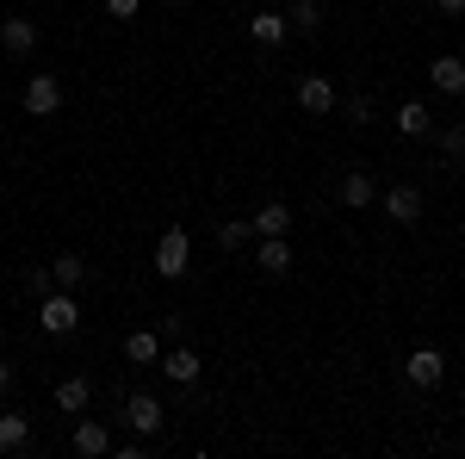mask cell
<instances>
[{"label":"cell","mask_w":465,"mask_h":459,"mask_svg":"<svg viewBox=\"0 0 465 459\" xmlns=\"http://www.w3.org/2000/svg\"><path fill=\"white\" fill-rule=\"evenodd\" d=\"M87 404H94V379H81V373H74V379L56 385V410H63V416H81Z\"/></svg>","instance_id":"cell-18"},{"label":"cell","mask_w":465,"mask_h":459,"mask_svg":"<svg viewBox=\"0 0 465 459\" xmlns=\"http://www.w3.org/2000/svg\"><path fill=\"white\" fill-rule=\"evenodd\" d=\"M292 100H298V112H304V118H329V112L341 106V94H335V81H329V75H298Z\"/></svg>","instance_id":"cell-3"},{"label":"cell","mask_w":465,"mask_h":459,"mask_svg":"<svg viewBox=\"0 0 465 459\" xmlns=\"http://www.w3.org/2000/svg\"><path fill=\"white\" fill-rule=\"evenodd\" d=\"M348 125H372V100L366 94H348Z\"/></svg>","instance_id":"cell-24"},{"label":"cell","mask_w":465,"mask_h":459,"mask_svg":"<svg viewBox=\"0 0 465 459\" xmlns=\"http://www.w3.org/2000/svg\"><path fill=\"white\" fill-rule=\"evenodd\" d=\"M429 87L440 94V100H460V94H465V56H453V50L434 56V63H429Z\"/></svg>","instance_id":"cell-11"},{"label":"cell","mask_w":465,"mask_h":459,"mask_svg":"<svg viewBox=\"0 0 465 459\" xmlns=\"http://www.w3.org/2000/svg\"><path fill=\"white\" fill-rule=\"evenodd\" d=\"M162 6H180V0H162Z\"/></svg>","instance_id":"cell-29"},{"label":"cell","mask_w":465,"mask_h":459,"mask_svg":"<svg viewBox=\"0 0 465 459\" xmlns=\"http://www.w3.org/2000/svg\"><path fill=\"white\" fill-rule=\"evenodd\" d=\"M298 32H317L322 25V0H292V13H286Z\"/></svg>","instance_id":"cell-23"},{"label":"cell","mask_w":465,"mask_h":459,"mask_svg":"<svg viewBox=\"0 0 465 459\" xmlns=\"http://www.w3.org/2000/svg\"><path fill=\"white\" fill-rule=\"evenodd\" d=\"M149 267H155L162 280H186V267H193V236H186V224H168V230L155 236Z\"/></svg>","instance_id":"cell-2"},{"label":"cell","mask_w":465,"mask_h":459,"mask_svg":"<svg viewBox=\"0 0 465 459\" xmlns=\"http://www.w3.org/2000/svg\"><path fill=\"white\" fill-rule=\"evenodd\" d=\"M0 50H6V56H32L37 50V25L19 19V13H0Z\"/></svg>","instance_id":"cell-12"},{"label":"cell","mask_w":465,"mask_h":459,"mask_svg":"<svg viewBox=\"0 0 465 459\" xmlns=\"http://www.w3.org/2000/svg\"><path fill=\"white\" fill-rule=\"evenodd\" d=\"M286 37H292V19L280 13V6H267V0H261V6L249 13V44H261V50H280Z\"/></svg>","instance_id":"cell-5"},{"label":"cell","mask_w":465,"mask_h":459,"mask_svg":"<svg viewBox=\"0 0 465 459\" xmlns=\"http://www.w3.org/2000/svg\"><path fill=\"white\" fill-rule=\"evenodd\" d=\"M434 6H440L447 19H460V13H465V0H434Z\"/></svg>","instance_id":"cell-27"},{"label":"cell","mask_w":465,"mask_h":459,"mask_svg":"<svg viewBox=\"0 0 465 459\" xmlns=\"http://www.w3.org/2000/svg\"><path fill=\"white\" fill-rule=\"evenodd\" d=\"M25 285H32L37 298H44V292H50V285H56V280H50V267H32V274H25Z\"/></svg>","instance_id":"cell-26"},{"label":"cell","mask_w":465,"mask_h":459,"mask_svg":"<svg viewBox=\"0 0 465 459\" xmlns=\"http://www.w3.org/2000/svg\"><path fill=\"white\" fill-rule=\"evenodd\" d=\"M19 100H25V112H32V118H56V112H63V81L44 69V75H32V81H25V94H19Z\"/></svg>","instance_id":"cell-6"},{"label":"cell","mask_w":465,"mask_h":459,"mask_svg":"<svg viewBox=\"0 0 465 459\" xmlns=\"http://www.w3.org/2000/svg\"><path fill=\"white\" fill-rule=\"evenodd\" d=\"M25 447H32V416L0 410V454H25Z\"/></svg>","instance_id":"cell-17"},{"label":"cell","mask_w":465,"mask_h":459,"mask_svg":"<svg viewBox=\"0 0 465 459\" xmlns=\"http://www.w3.org/2000/svg\"><path fill=\"white\" fill-rule=\"evenodd\" d=\"M403 379H410L416 391L447 385V354H440V348H410V354H403Z\"/></svg>","instance_id":"cell-4"},{"label":"cell","mask_w":465,"mask_h":459,"mask_svg":"<svg viewBox=\"0 0 465 459\" xmlns=\"http://www.w3.org/2000/svg\"><path fill=\"white\" fill-rule=\"evenodd\" d=\"M335 199H341L348 212H366V205L379 199V186H372V175H366V168H348V175L335 180Z\"/></svg>","instance_id":"cell-13"},{"label":"cell","mask_w":465,"mask_h":459,"mask_svg":"<svg viewBox=\"0 0 465 459\" xmlns=\"http://www.w3.org/2000/svg\"><path fill=\"white\" fill-rule=\"evenodd\" d=\"M69 447H74L81 459H106V454H112V428H106V423H94V416H74Z\"/></svg>","instance_id":"cell-10"},{"label":"cell","mask_w":465,"mask_h":459,"mask_svg":"<svg viewBox=\"0 0 465 459\" xmlns=\"http://www.w3.org/2000/svg\"><path fill=\"white\" fill-rule=\"evenodd\" d=\"M124 423L137 428V434H162L168 428V410H162V397H149V391H137V397H124Z\"/></svg>","instance_id":"cell-8"},{"label":"cell","mask_w":465,"mask_h":459,"mask_svg":"<svg viewBox=\"0 0 465 459\" xmlns=\"http://www.w3.org/2000/svg\"><path fill=\"white\" fill-rule=\"evenodd\" d=\"M429 137H434V149H440L447 162H465V125H434Z\"/></svg>","instance_id":"cell-22"},{"label":"cell","mask_w":465,"mask_h":459,"mask_svg":"<svg viewBox=\"0 0 465 459\" xmlns=\"http://www.w3.org/2000/svg\"><path fill=\"white\" fill-rule=\"evenodd\" d=\"M155 366H162V379H174V385H199V354L193 348H162V360H155Z\"/></svg>","instance_id":"cell-15"},{"label":"cell","mask_w":465,"mask_h":459,"mask_svg":"<svg viewBox=\"0 0 465 459\" xmlns=\"http://www.w3.org/2000/svg\"><path fill=\"white\" fill-rule=\"evenodd\" d=\"M249 224H254V236H292V205L286 199H267Z\"/></svg>","instance_id":"cell-16"},{"label":"cell","mask_w":465,"mask_h":459,"mask_svg":"<svg viewBox=\"0 0 465 459\" xmlns=\"http://www.w3.org/2000/svg\"><path fill=\"white\" fill-rule=\"evenodd\" d=\"M37 329H44V335H56V342L74 335V329H81V298L63 292V285H50V292L37 298Z\"/></svg>","instance_id":"cell-1"},{"label":"cell","mask_w":465,"mask_h":459,"mask_svg":"<svg viewBox=\"0 0 465 459\" xmlns=\"http://www.w3.org/2000/svg\"><path fill=\"white\" fill-rule=\"evenodd\" d=\"M143 13V0H106V19H137Z\"/></svg>","instance_id":"cell-25"},{"label":"cell","mask_w":465,"mask_h":459,"mask_svg":"<svg viewBox=\"0 0 465 459\" xmlns=\"http://www.w3.org/2000/svg\"><path fill=\"white\" fill-rule=\"evenodd\" d=\"M6 391H13V366L0 360V397H6Z\"/></svg>","instance_id":"cell-28"},{"label":"cell","mask_w":465,"mask_h":459,"mask_svg":"<svg viewBox=\"0 0 465 459\" xmlns=\"http://www.w3.org/2000/svg\"><path fill=\"white\" fill-rule=\"evenodd\" d=\"M397 131H403V137H429V131H434V112L422 106V100H403V106H397Z\"/></svg>","instance_id":"cell-20"},{"label":"cell","mask_w":465,"mask_h":459,"mask_svg":"<svg viewBox=\"0 0 465 459\" xmlns=\"http://www.w3.org/2000/svg\"><path fill=\"white\" fill-rule=\"evenodd\" d=\"M162 348H168L162 329H131V335H124V360H131V366H155Z\"/></svg>","instance_id":"cell-14"},{"label":"cell","mask_w":465,"mask_h":459,"mask_svg":"<svg viewBox=\"0 0 465 459\" xmlns=\"http://www.w3.org/2000/svg\"><path fill=\"white\" fill-rule=\"evenodd\" d=\"M292 261H298V254H292V236H261V243H254V267H261L267 280H286Z\"/></svg>","instance_id":"cell-9"},{"label":"cell","mask_w":465,"mask_h":459,"mask_svg":"<svg viewBox=\"0 0 465 459\" xmlns=\"http://www.w3.org/2000/svg\"><path fill=\"white\" fill-rule=\"evenodd\" d=\"M267 6H273V0H267Z\"/></svg>","instance_id":"cell-30"},{"label":"cell","mask_w":465,"mask_h":459,"mask_svg":"<svg viewBox=\"0 0 465 459\" xmlns=\"http://www.w3.org/2000/svg\"><path fill=\"white\" fill-rule=\"evenodd\" d=\"M249 236H254V224H249V217H223V224H217V248H223V254L249 248Z\"/></svg>","instance_id":"cell-21"},{"label":"cell","mask_w":465,"mask_h":459,"mask_svg":"<svg viewBox=\"0 0 465 459\" xmlns=\"http://www.w3.org/2000/svg\"><path fill=\"white\" fill-rule=\"evenodd\" d=\"M372 6H379V0H372Z\"/></svg>","instance_id":"cell-31"},{"label":"cell","mask_w":465,"mask_h":459,"mask_svg":"<svg viewBox=\"0 0 465 459\" xmlns=\"http://www.w3.org/2000/svg\"><path fill=\"white\" fill-rule=\"evenodd\" d=\"M385 217H391L397 230H416V224H422V186L397 180L391 193H385Z\"/></svg>","instance_id":"cell-7"},{"label":"cell","mask_w":465,"mask_h":459,"mask_svg":"<svg viewBox=\"0 0 465 459\" xmlns=\"http://www.w3.org/2000/svg\"><path fill=\"white\" fill-rule=\"evenodd\" d=\"M87 274H94V267H87L81 254H56V261H50V280L63 285V292H81V285H87Z\"/></svg>","instance_id":"cell-19"}]
</instances>
